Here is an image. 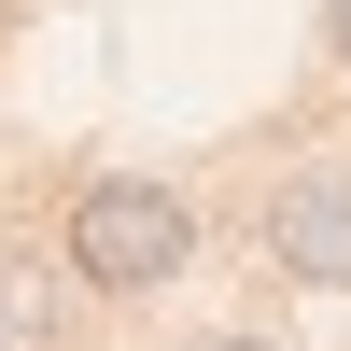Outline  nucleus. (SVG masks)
<instances>
[{
	"instance_id": "obj_2",
	"label": "nucleus",
	"mask_w": 351,
	"mask_h": 351,
	"mask_svg": "<svg viewBox=\"0 0 351 351\" xmlns=\"http://www.w3.org/2000/svg\"><path fill=\"white\" fill-rule=\"evenodd\" d=\"M253 239H267V267H281V281L351 295V155H295V169H267Z\"/></svg>"
},
{
	"instance_id": "obj_4",
	"label": "nucleus",
	"mask_w": 351,
	"mask_h": 351,
	"mask_svg": "<svg viewBox=\"0 0 351 351\" xmlns=\"http://www.w3.org/2000/svg\"><path fill=\"white\" fill-rule=\"evenodd\" d=\"M324 43H337V71H351V0H324Z\"/></svg>"
},
{
	"instance_id": "obj_5",
	"label": "nucleus",
	"mask_w": 351,
	"mask_h": 351,
	"mask_svg": "<svg viewBox=\"0 0 351 351\" xmlns=\"http://www.w3.org/2000/svg\"><path fill=\"white\" fill-rule=\"evenodd\" d=\"M197 351H267V337H197Z\"/></svg>"
},
{
	"instance_id": "obj_3",
	"label": "nucleus",
	"mask_w": 351,
	"mask_h": 351,
	"mask_svg": "<svg viewBox=\"0 0 351 351\" xmlns=\"http://www.w3.org/2000/svg\"><path fill=\"white\" fill-rule=\"evenodd\" d=\"M56 337V267L28 239H0V351H43Z\"/></svg>"
},
{
	"instance_id": "obj_1",
	"label": "nucleus",
	"mask_w": 351,
	"mask_h": 351,
	"mask_svg": "<svg viewBox=\"0 0 351 351\" xmlns=\"http://www.w3.org/2000/svg\"><path fill=\"white\" fill-rule=\"evenodd\" d=\"M56 267H71L84 295H169V281L197 267V197L141 183V169H99V183H71V211H56Z\"/></svg>"
}]
</instances>
